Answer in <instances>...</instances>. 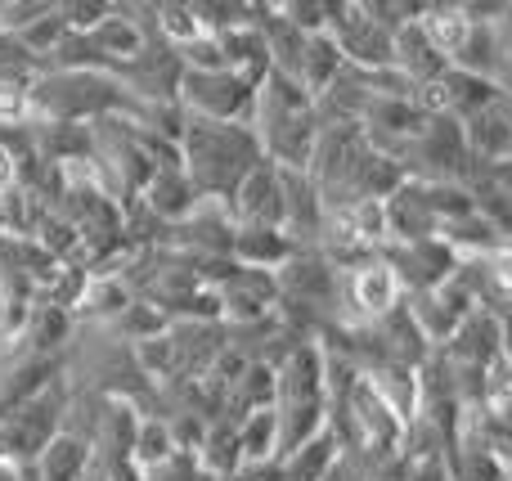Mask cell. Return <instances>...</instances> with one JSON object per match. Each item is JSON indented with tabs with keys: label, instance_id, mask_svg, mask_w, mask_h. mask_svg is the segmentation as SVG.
Here are the masks:
<instances>
[{
	"label": "cell",
	"instance_id": "cell-1",
	"mask_svg": "<svg viewBox=\"0 0 512 481\" xmlns=\"http://www.w3.org/2000/svg\"><path fill=\"white\" fill-rule=\"evenodd\" d=\"M391 275L387 270H364L360 275V306H369V311H382V306L391 302Z\"/></svg>",
	"mask_w": 512,
	"mask_h": 481
},
{
	"label": "cell",
	"instance_id": "cell-3",
	"mask_svg": "<svg viewBox=\"0 0 512 481\" xmlns=\"http://www.w3.org/2000/svg\"><path fill=\"white\" fill-rule=\"evenodd\" d=\"M9 180H14V162H9V153L0 149V189H5Z\"/></svg>",
	"mask_w": 512,
	"mask_h": 481
},
{
	"label": "cell",
	"instance_id": "cell-2",
	"mask_svg": "<svg viewBox=\"0 0 512 481\" xmlns=\"http://www.w3.org/2000/svg\"><path fill=\"white\" fill-rule=\"evenodd\" d=\"M432 32L441 45H459L463 41V18L459 14H436L432 18Z\"/></svg>",
	"mask_w": 512,
	"mask_h": 481
}]
</instances>
